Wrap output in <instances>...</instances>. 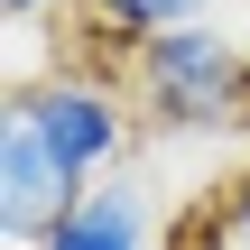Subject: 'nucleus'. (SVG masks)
Wrapping results in <instances>:
<instances>
[{
	"label": "nucleus",
	"instance_id": "nucleus-1",
	"mask_svg": "<svg viewBox=\"0 0 250 250\" xmlns=\"http://www.w3.org/2000/svg\"><path fill=\"white\" fill-rule=\"evenodd\" d=\"M130 83H139L148 130H176V139L250 130V46L223 19H186V28L139 37L130 46Z\"/></svg>",
	"mask_w": 250,
	"mask_h": 250
},
{
	"label": "nucleus",
	"instance_id": "nucleus-2",
	"mask_svg": "<svg viewBox=\"0 0 250 250\" xmlns=\"http://www.w3.org/2000/svg\"><path fill=\"white\" fill-rule=\"evenodd\" d=\"M83 186H93V176H74V167L37 139V121L9 102V111H0V250H37L83 204Z\"/></svg>",
	"mask_w": 250,
	"mask_h": 250
},
{
	"label": "nucleus",
	"instance_id": "nucleus-3",
	"mask_svg": "<svg viewBox=\"0 0 250 250\" xmlns=\"http://www.w3.org/2000/svg\"><path fill=\"white\" fill-rule=\"evenodd\" d=\"M28 121H37V139L74 167V176H102L121 148H130V111H121V93L111 83H93V74H37V83H19L9 93Z\"/></svg>",
	"mask_w": 250,
	"mask_h": 250
},
{
	"label": "nucleus",
	"instance_id": "nucleus-4",
	"mask_svg": "<svg viewBox=\"0 0 250 250\" xmlns=\"http://www.w3.org/2000/svg\"><path fill=\"white\" fill-rule=\"evenodd\" d=\"M37 250H158V204H148L139 176H93L83 204H74Z\"/></svg>",
	"mask_w": 250,
	"mask_h": 250
},
{
	"label": "nucleus",
	"instance_id": "nucleus-5",
	"mask_svg": "<svg viewBox=\"0 0 250 250\" xmlns=\"http://www.w3.org/2000/svg\"><path fill=\"white\" fill-rule=\"evenodd\" d=\"M83 9H93V28H102V37L139 46V37H158V28H186V19H213L223 0H83Z\"/></svg>",
	"mask_w": 250,
	"mask_h": 250
},
{
	"label": "nucleus",
	"instance_id": "nucleus-6",
	"mask_svg": "<svg viewBox=\"0 0 250 250\" xmlns=\"http://www.w3.org/2000/svg\"><path fill=\"white\" fill-rule=\"evenodd\" d=\"M223 241H232V250H250V176L223 195Z\"/></svg>",
	"mask_w": 250,
	"mask_h": 250
},
{
	"label": "nucleus",
	"instance_id": "nucleus-7",
	"mask_svg": "<svg viewBox=\"0 0 250 250\" xmlns=\"http://www.w3.org/2000/svg\"><path fill=\"white\" fill-rule=\"evenodd\" d=\"M0 9H9V19H37V9H56V0H0Z\"/></svg>",
	"mask_w": 250,
	"mask_h": 250
},
{
	"label": "nucleus",
	"instance_id": "nucleus-8",
	"mask_svg": "<svg viewBox=\"0 0 250 250\" xmlns=\"http://www.w3.org/2000/svg\"><path fill=\"white\" fill-rule=\"evenodd\" d=\"M241 46H250V0H241Z\"/></svg>",
	"mask_w": 250,
	"mask_h": 250
}]
</instances>
